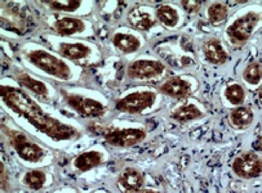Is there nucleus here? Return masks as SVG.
I'll list each match as a JSON object with an SVG mask.
<instances>
[{
	"label": "nucleus",
	"instance_id": "27",
	"mask_svg": "<svg viewBox=\"0 0 262 193\" xmlns=\"http://www.w3.org/2000/svg\"><path fill=\"white\" fill-rule=\"evenodd\" d=\"M182 8L185 9V11L187 12V13H195V12L199 11L200 8V2H195V0H190V2H187V0H185V2H182Z\"/></svg>",
	"mask_w": 262,
	"mask_h": 193
},
{
	"label": "nucleus",
	"instance_id": "19",
	"mask_svg": "<svg viewBox=\"0 0 262 193\" xmlns=\"http://www.w3.org/2000/svg\"><path fill=\"white\" fill-rule=\"evenodd\" d=\"M230 120L236 128H244L253 121V112L249 107H238L231 111Z\"/></svg>",
	"mask_w": 262,
	"mask_h": 193
},
{
	"label": "nucleus",
	"instance_id": "28",
	"mask_svg": "<svg viewBox=\"0 0 262 193\" xmlns=\"http://www.w3.org/2000/svg\"><path fill=\"white\" fill-rule=\"evenodd\" d=\"M0 167H2V189L6 192L8 189V174H7V170L3 164L0 165Z\"/></svg>",
	"mask_w": 262,
	"mask_h": 193
},
{
	"label": "nucleus",
	"instance_id": "15",
	"mask_svg": "<svg viewBox=\"0 0 262 193\" xmlns=\"http://www.w3.org/2000/svg\"><path fill=\"white\" fill-rule=\"evenodd\" d=\"M102 155L98 151H90V152H84L79 155L74 160V165L79 172H88V170L102 164Z\"/></svg>",
	"mask_w": 262,
	"mask_h": 193
},
{
	"label": "nucleus",
	"instance_id": "13",
	"mask_svg": "<svg viewBox=\"0 0 262 193\" xmlns=\"http://www.w3.org/2000/svg\"><path fill=\"white\" fill-rule=\"evenodd\" d=\"M206 59L212 64H224L227 61V53L217 39H211L203 45Z\"/></svg>",
	"mask_w": 262,
	"mask_h": 193
},
{
	"label": "nucleus",
	"instance_id": "9",
	"mask_svg": "<svg viewBox=\"0 0 262 193\" xmlns=\"http://www.w3.org/2000/svg\"><path fill=\"white\" fill-rule=\"evenodd\" d=\"M164 64L159 61H147L140 59L136 61L128 67V76L136 80H147L162 75L164 71Z\"/></svg>",
	"mask_w": 262,
	"mask_h": 193
},
{
	"label": "nucleus",
	"instance_id": "20",
	"mask_svg": "<svg viewBox=\"0 0 262 193\" xmlns=\"http://www.w3.org/2000/svg\"><path fill=\"white\" fill-rule=\"evenodd\" d=\"M172 117L179 121V123H187V121H192L202 117V112L195 105H185L182 107L177 108L173 112Z\"/></svg>",
	"mask_w": 262,
	"mask_h": 193
},
{
	"label": "nucleus",
	"instance_id": "18",
	"mask_svg": "<svg viewBox=\"0 0 262 193\" xmlns=\"http://www.w3.org/2000/svg\"><path fill=\"white\" fill-rule=\"evenodd\" d=\"M113 43L115 48L122 51L123 53H133L140 48V40L136 36L129 35V34H115L113 38Z\"/></svg>",
	"mask_w": 262,
	"mask_h": 193
},
{
	"label": "nucleus",
	"instance_id": "30",
	"mask_svg": "<svg viewBox=\"0 0 262 193\" xmlns=\"http://www.w3.org/2000/svg\"><path fill=\"white\" fill-rule=\"evenodd\" d=\"M258 95H259V98H261V100H262V86H261V88H259V90H258Z\"/></svg>",
	"mask_w": 262,
	"mask_h": 193
},
{
	"label": "nucleus",
	"instance_id": "29",
	"mask_svg": "<svg viewBox=\"0 0 262 193\" xmlns=\"http://www.w3.org/2000/svg\"><path fill=\"white\" fill-rule=\"evenodd\" d=\"M138 193H159V192H157V190L146 189V190H141V192H138Z\"/></svg>",
	"mask_w": 262,
	"mask_h": 193
},
{
	"label": "nucleus",
	"instance_id": "21",
	"mask_svg": "<svg viewBox=\"0 0 262 193\" xmlns=\"http://www.w3.org/2000/svg\"><path fill=\"white\" fill-rule=\"evenodd\" d=\"M157 17L167 27H174L179 22V13L170 6H160L157 9Z\"/></svg>",
	"mask_w": 262,
	"mask_h": 193
},
{
	"label": "nucleus",
	"instance_id": "10",
	"mask_svg": "<svg viewBox=\"0 0 262 193\" xmlns=\"http://www.w3.org/2000/svg\"><path fill=\"white\" fill-rule=\"evenodd\" d=\"M118 183L124 193H138L143 185V177L138 170L128 167L119 175Z\"/></svg>",
	"mask_w": 262,
	"mask_h": 193
},
{
	"label": "nucleus",
	"instance_id": "14",
	"mask_svg": "<svg viewBox=\"0 0 262 193\" xmlns=\"http://www.w3.org/2000/svg\"><path fill=\"white\" fill-rule=\"evenodd\" d=\"M128 21H129L130 26L136 30H141V31H146L154 26V18L149 12L143 11L142 8H133L130 9L129 14H128Z\"/></svg>",
	"mask_w": 262,
	"mask_h": 193
},
{
	"label": "nucleus",
	"instance_id": "17",
	"mask_svg": "<svg viewBox=\"0 0 262 193\" xmlns=\"http://www.w3.org/2000/svg\"><path fill=\"white\" fill-rule=\"evenodd\" d=\"M17 81L19 83V85L24 86V88L29 89L33 93H35L39 96H47L48 95V89H47L46 84L41 83L40 80H36L33 76H30L26 73H19L17 75Z\"/></svg>",
	"mask_w": 262,
	"mask_h": 193
},
{
	"label": "nucleus",
	"instance_id": "6",
	"mask_svg": "<svg viewBox=\"0 0 262 193\" xmlns=\"http://www.w3.org/2000/svg\"><path fill=\"white\" fill-rule=\"evenodd\" d=\"M155 93L152 91H141V93H132L129 95L120 98L115 102V108L122 112L141 113L146 108H150L155 102Z\"/></svg>",
	"mask_w": 262,
	"mask_h": 193
},
{
	"label": "nucleus",
	"instance_id": "11",
	"mask_svg": "<svg viewBox=\"0 0 262 193\" xmlns=\"http://www.w3.org/2000/svg\"><path fill=\"white\" fill-rule=\"evenodd\" d=\"M160 93L173 98H185L191 93V86L186 80L181 78H172L165 81L159 88Z\"/></svg>",
	"mask_w": 262,
	"mask_h": 193
},
{
	"label": "nucleus",
	"instance_id": "3",
	"mask_svg": "<svg viewBox=\"0 0 262 193\" xmlns=\"http://www.w3.org/2000/svg\"><path fill=\"white\" fill-rule=\"evenodd\" d=\"M7 135L9 138V143L17 155L27 162H38L46 155V151L39 144L34 143L22 133L16 132V130H8L7 129Z\"/></svg>",
	"mask_w": 262,
	"mask_h": 193
},
{
	"label": "nucleus",
	"instance_id": "22",
	"mask_svg": "<svg viewBox=\"0 0 262 193\" xmlns=\"http://www.w3.org/2000/svg\"><path fill=\"white\" fill-rule=\"evenodd\" d=\"M46 174L41 170H31L24 177V183L33 190H39L46 184Z\"/></svg>",
	"mask_w": 262,
	"mask_h": 193
},
{
	"label": "nucleus",
	"instance_id": "23",
	"mask_svg": "<svg viewBox=\"0 0 262 193\" xmlns=\"http://www.w3.org/2000/svg\"><path fill=\"white\" fill-rule=\"evenodd\" d=\"M209 22L213 25H219L227 18V8L221 3L212 4L208 8Z\"/></svg>",
	"mask_w": 262,
	"mask_h": 193
},
{
	"label": "nucleus",
	"instance_id": "7",
	"mask_svg": "<svg viewBox=\"0 0 262 193\" xmlns=\"http://www.w3.org/2000/svg\"><path fill=\"white\" fill-rule=\"evenodd\" d=\"M146 138L142 129H108L105 133L106 142L115 147H132Z\"/></svg>",
	"mask_w": 262,
	"mask_h": 193
},
{
	"label": "nucleus",
	"instance_id": "4",
	"mask_svg": "<svg viewBox=\"0 0 262 193\" xmlns=\"http://www.w3.org/2000/svg\"><path fill=\"white\" fill-rule=\"evenodd\" d=\"M259 14L254 12L244 14L227 27V36L234 45H242L251 38L254 27L259 21Z\"/></svg>",
	"mask_w": 262,
	"mask_h": 193
},
{
	"label": "nucleus",
	"instance_id": "2",
	"mask_svg": "<svg viewBox=\"0 0 262 193\" xmlns=\"http://www.w3.org/2000/svg\"><path fill=\"white\" fill-rule=\"evenodd\" d=\"M27 61L33 63L39 70L44 71L48 75L54 76L61 80H68L71 76V70L66 62L57 58L53 54L43 51V49H34L26 54Z\"/></svg>",
	"mask_w": 262,
	"mask_h": 193
},
{
	"label": "nucleus",
	"instance_id": "1",
	"mask_svg": "<svg viewBox=\"0 0 262 193\" xmlns=\"http://www.w3.org/2000/svg\"><path fill=\"white\" fill-rule=\"evenodd\" d=\"M0 94H2V101L4 102V105L8 106L13 112H16L17 115L29 121L31 125L35 126L39 132L48 135L51 139L56 140V142H62V140H70L79 137L78 129L61 123L60 120L48 115L22 89L2 85Z\"/></svg>",
	"mask_w": 262,
	"mask_h": 193
},
{
	"label": "nucleus",
	"instance_id": "16",
	"mask_svg": "<svg viewBox=\"0 0 262 193\" xmlns=\"http://www.w3.org/2000/svg\"><path fill=\"white\" fill-rule=\"evenodd\" d=\"M58 51L69 59H83L91 53V49L81 43H62Z\"/></svg>",
	"mask_w": 262,
	"mask_h": 193
},
{
	"label": "nucleus",
	"instance_id": "12",
	"mask_svg": "<svg viewBox=\"0 0 262 193\" xmlns=\"http://www.w3.org/2000/svg\"><path fill=\"white\" fill-rule=\"evenodd\" d=\"M54 30L57 34L62 36H70L83 32L85 30V23L81 19L74 18V17H63L56 21L54 23Z\"/></svg>",
	"mask_w": 262,
	"mask_h": 193
},
{
	"label": "nucleus",
	"instance_id": "5",
	"mask_svg": "<svg viewBox=\"0 0 262 193\" xmlns=\"http://www.w3.org/2000/svg\"><path fill=\"white\" fill-rule=\"evenodd\" d=\"M65 102L73 108L74 111L84 117L90 118H98L105 115L106 108L98 101L92 100V98H86L83 95H76V94H68L63 93Z\"/></svg>",
	"mask_w": 262,
	"mask_h": 193
},
{
	"label": "nucleus",
	"instance_id": "8",
	"mask_svg": "<svg viewBox=\"0 0 262 193\" xmlns=\"http://www.w3.org/2000/svg\"><path fill=\"white\" fill-rule=\"evenodd\" d=\"M232 170L238 177L244 179L257 178L262 173V160L253 152L243 153L234 160Z\"/></svg>",
	"mask_w": 262,
	"mask_h": 193
},
{
	"label": "nucleus",
	"instance_id": "26",
	"mask_svg": "<svg viewBox=\"0 0 262 193\" xmlns=\"http://www.w3.org/2000/svg\"><path fill=\"white\" fill-rule=\"evenodd\" d=\"M225 96L232 105H242L244 101V89L238 84H232L227 86L225 90Z\"/></svg>",
	"mask_w": 262,
	"mask_h": 193
},
{
	"label": "nucleus",
	"instance_id": "25",
	"mask_svg": "<svg viewBox=\"0 0 262 193\" xmlns=\"http://www.w3.org/2000/svg\"><path fill=\"white\" fill-rule=\"evenodd\" d=\"M51 9L61 12H74L81 6L80 0H56V2H47Z\"/></svg>",
	"mask_w": 262,
	"mask_h": 193
},
{
	"label": "nucleus",
	"instance_id": "24",
	"mask_svg": "<svg viewBox=\"0 0 262 193\" xmlns=\"http://www.w3.org/2000/svg\"><path fill=\"white\" fill-rule=\"evenodd\" d=\"M244 80L248 84H252V85H256L261 81L262 79V66L259 63H251L247 66V68L243 73Z\"/></svg>",
	"mask_w": 262,
	"mask_h": 193
}]
</instances>
